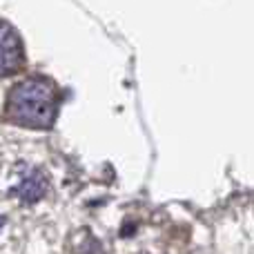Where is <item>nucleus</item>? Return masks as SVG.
<instances>
[{
    "label": "nucleus",
    "instance_id": "f257e3e1",
    "mask_svg": "<svg viewBox=\"0 0 254 254\" xmlns=\"http://www.w3.org/2000/svg\"><path fill=\"white\" fill-rule=\"evenodd\" d=\"M58 96L47 80L29 78L9 92L7 116L18 125L49 127L56 119Z\"/></svg>",
    "mask_w": 254,
    "mask_h": 254
},
{
    "label": "nucleus",
    "instance_id": "f03ea898",
    "mask_svg": "<svg viewBox=\"0 0 254 254\" xmlns=\"http://www.w3.org/2000/svg\"><path fill=\"white\" fill-rule=\"evenodd\" d=\"M25 67V49L18 31L0 20V76L16 74Z\"/></svg>",
    "mask_w": 254,
    "mask_h": 254
},
{
    "label": "nucleus",
    "instance_id": "7ed1b4c3",
    "mask_svg": "<svg viewBox=\"0 0 254 254\" xmlns=\"http://www.w3.org/2000/svg\"><path fill=\"white\" fill-rule=\"evenodd\" d=\"M45 192H47V179H45L43 172H34V174L27 176L20 183V188H18V196L29 203L38 201Z\"/></svg>",
    "mask_w": 254,
    "mask_h": 254
},
{
    "label": "nucleus",
    "instance_id": "20e7f679",
    "mask_svg": "<svg viewBox=\"0 0 254 254\" xmlns=\"http://www.w3.org/2000/svg\"><path fill=\"white\" fill-rule=\"evenodd\" d=\"M2 223H4V219H2V216H0V228H2Z\"/></svg>",
    "mask_w": 254,
    "mask_h": 254
}]
</instances>
